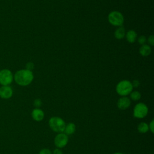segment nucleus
<instances>
[{"label":"nucleus","instance_id":"obj_1","mask_svg":"<svg viewBox=\"0 0 154 154\" xmlns=\"http://www.w3.org/2000/svg\"><path fill=\"white\" fill-rule=\"evenodd\" d=\"M34 75L32 71L25 69H20L16 72L13 75V79L15 82L22 87L29 85L33 81Z\"/></svg>","mask_w":154,"mask_h":154},{"label":"nucleus","instance_id":"obj_2","mask_svg":"<svg viewBox=\"0 0 154 154\" xmlns=\"http://www.w3.org/2000/svg\"><path fill=\"white\" fill-rule=\"evenodd\" d=\"M66 124V122L62 118L57 116L51 117L48 122V125L51 129L57 133L63 132Z\"/></svg>","mask_w":154,"mask_h":154},{"label":"nucleus","instance_id":"obj_3","mask_svg":"<svg viewBox=\"0 0 154 154\" xmlns=\"http://www.w3.org/2000/svg\"><path fill=\"white\" fill-rule=\"evenodd\" d=\"M133 90L131 82L128 80H122L116 85V90L117 93L121 96H126L129 95Z\"/></svg>","mask_w":154,"mask_h":154},{"label":"nucleus","instance_id":"obj_4","mask_svg":"<svg viewBox=\"0 0 154 154\" xmlns=\"http://www.w3.org/2000/svg\"><path fill=\"white\" fill-rule=\"evenodd\" d=\"M148 112L147 106L143 102H140L134 107L133 116L137 119H143L147 116Z\"/></svg>","mask_w":154,"mask_h":154},{"label":"nucleus","instance_id":"obj_5","mask_svg":"<svg viewBox=\"0 0 154 154\" xmlns=\"http://www.w3.org/2000/svg\"><path fill=\"white\" fill-rule=\"evenodd\" d=\"M108 22L112 25L116 26H122L124 22V17L123 14L118 11H112L110 12L108 16Z\"/></svg>","mask_w":154,"mask_h":154},{"label":"nucleus","instance_id":"obj_6","mask_svg":"<svg viewBox=\"0 0 154 154\" xmlns=\"http://www.w3.org/2000/svg\"><path fill=\"white\" fill-rule=\"evenodd\" d=\"M13 74L8 69L0 70V85H10L13 81Z\"/></svg>","mask_w":154,"mask_h":154},{"label":"nucleus","instance_id":"obj_7","mask_svg":"<svg viewBox=\"0 0 154 154\" xmlns=\"http://www.w3.org/2000/svg\"><path fill=\"white\" fill-rule=\"evenodd\" d=\"M54 144L59 149H61L66 146L69 142V137L64 132L58 133V134L54 138Z\"/></svg>","mask_w":154,"mask_h":154},{"label":"nucleus","instance_id":"obj_8","mask_svg":"<svg viewBox=\"0 0 154 154\" xmlns=\"http://www.w3.org/2000/svg\"><path fill=\"white\" fill-rule=\"evenodd\" d=\"M13 94V90L10 85H1L0 87V97L3 99L11 98Z\"/></svg>","mask_w":154,"mask_h":154},{"label":"nucleus","instance_id":"obj_9","mask_svg":"<svg viewBox=\"0 0 154 154\" xmlns=\"http://www.w3.org/2000/svg\"><path fill=\"white\" fill-rule=\"evenodd\" d=\"M131 104V99L127 96H122L120 97L117 102V106L120 110H125L128 109Z\"/></svg>","mask_w":154,"mask_h":154},{"label":"nucleus","instance_id":"obj_10","mask_svg":"<svg viewBox=\"0 0 154 154\" xmlns=\"http://www.w3.org/2000/svg\"><path fill=\"white\" fill-rule=\"evenodd\" d=\"M31 117L35 122H41L45 117V113L40 108H35L31 112Z\"/></svg>","mask_w":154,"mask_h":154},{"label":"nucleus","instance_id":"obj_11","mask_svg":"<svg viewBox=\"0 0 154 154\" xmlns=\"http://www.w3.org/2000/svg\"><path fill=\"white\" fill-rule=\"evenodd\" d=\"M76 131V125L74 123L70 122L67 124H66L65 128L64 130V133L67 135H70L75 133Z\"/></svg>","mask_w":154,"mask_h":154},{"label":"nucleus","instance_id":"obj_12","mask_svg":"<svg viewBox=\"0 0 154 154\" xmlns=\"http://www.w3.org/2000/svg\"><path fill=\"white\" fill-rule=\"evenodd\" d=\"M125 37L126 38V40L130 43H134L136 40V38L137 37V32L132 29L129 30L125 34Z\"/></svg>","mask_w":154,"mask_h":154},{"label":"nucleus","instance_id":"obj_13","mask_svg":"<svg viewBox=\"0 0 154 154\" xmlns=\"http://www.w3.org/2000/svg\"><path fill=\"white\" fill-rule=\"evenodd\" d=\"M151 48L148 45H143L139 49V52L143 57H147L151 53Z\"/></svg>","mask_w":154,"mask_h":154},{"label":"nucleus","instance_id":"obj_14","mask_svg":"<svg viewBox=\"0 0 154 154\" xmlns=\"http://www.w3.org/2000/svg\"><path fill=\"white\" fill-rule=\"evenodd\" d=\"M125 29L122 26H119L114 32V36L117 39H122L125 37L126 32Z\"/></svg>","mask_w":154,"mask_h":154},{"label":"nucleus","instance_id":"obj_15","mask_svg":"<svg viewBox=\"0 0 154 154\" xmlns=\"http://www.w3.org/2000/svg\"><path fill=\"white\" fill-rule=\"evenodd\" d=\"M137 130L140 133L145 134L149 131V125L146 122H142L138 124L137 126Z\"/></svg>","mask_w":154,"mask_h":154},{"label":"nucleus","instance_id":"obj_16","mask_svg":"<svg viewBox=\"0 0 154 154\" xmlns=\"http://www.w3.org/2000/svg\"><path fill=\"white\" fill-rule=\"evenodd\" d=\"M130 94V99L133 101H137L141 99V93L138 91H132Z\"/></svg>","mask_w":154,"mask_h":154},{"label":"nucleus","instance_id":"obj_17","mask_svg":"<svg viewBox=\"0 0 154 154\" xmlns=\"http://www.w3.org/2000/svg\"><path fill=\"white\" fill-rule=\"evenodd\" d=\"M33 104H34V105L35 106V108H39L41 106L42 104V100L40 99H35L34 100Z\"/></svg>","mask_w":154,"mask_h":154},{"label":"nucleus","instance_id":"obj_18","mask_svg":"<svg viewBox=\"0 0 154 154\" xmlns=\"http://www.w3.org/2000/svg\"><path fill=\"white\" fill-rule=\"evenodd\" d=\"M38 154H52L51 150L48 148H44L40 150Z\"/></svg>","mask_w":154,"mask_h":154},{"label":"nucleus","instance_id":"obj_19","mask_svg":"<svg viewBox=\"0 0 154 154\" xmlns=\"http://www.w3.org/2000/svg\"><path fill=\"white\" fill-rule=\"evenodd\" d=\"M147 41V39H146V37L144 35H141L138 38V43H140V45H144Z\"/></svg>","mask_w":154,"mask_h":154},{"label":"nucleus","instance_id":"obj_20","mask_svg":"<svg viewBox=\"0 0 154 154\" xmlns=\"http://www.w3.org/2000/svg\"><path fill=\"white\" fill-rule=\"evenodd\" d=\"M34 68V64L32 62H28L26 64V69L32 71Z\"/></svg>","mask_w":154,"mask_h":154},{"label":"nucleus","instance_id":"obj_21","mask_svg":"<svg viewBox=\"0 0 154 154\" xmlns=\"http://www.w3.org/2000/svg\"><path fill=\"white\" fill-rule=\"evenodd\" d=\"M149 125V129L152 134L154 133V120L152 119Z\"/></svg>","mask_w":154,"mask_h":154},{"label":"nucleus","instance_id":"obj_22","mask_svg":"<svg viewBox=\"0 0 154 154\" xmlns=\"http://www.w3.org/2000/svg\"><path fill=\"white\" fill-rule=\"evenodd\" d=\"M147 42L149 44L150 46H153L154 45V37L153 35H151L149 37L148 39H147Z\"/></svg>","mask_w":154,"mask_h":154},{"label":"nucleus","instance_id":"obj_23","mask_svg":"<svg viewBox=\"0 0 154 154\" xmlns=\"http://www.w3.org/2000/svg\"><path fill=\"white\" fill-rule=\"evenodd\" d=\"M131 83H132V85L133 88H134V87L137 88V87L140 85V83L139 81L137 80V79H134Z\"/></svg>","mask_w":154,"mask_h":154},{"label":"nucleus","instance_id":"obj_24","mask_svg":"<svg viewBox=\"0 0 154 154\" xmlns=\"http://www.w3.org/2000/svg\"><path fill=\"white\" fill-rule=\"evenodd\" d=\"M52 153V154H63V151L61 150V149H59L57 147L55 148Z\"/></svg>","mask_w":154,"mask_h":154},{"label":"nucleus","instance_id":"obj_25","mask_svg":"<svg viewBox=\"0 0 154 154\" xmlns=\"http://www.w3.org/2000/svg\"><path fill=\"white\" fill-rule=\"evenodd\" d=\"M113 154H123V153H122V152H116V153H113Z\"/></svg>","mask_w":154,"mask_h":154}]
</instances>
